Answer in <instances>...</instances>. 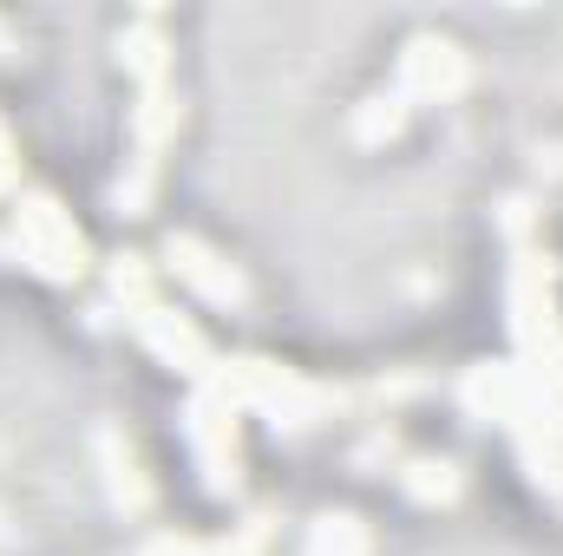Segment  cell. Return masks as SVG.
Returning a JSON list of instances; mask_svg holds the SVG:
<instances>
[{"instance_id": "cell-1", "label": "cell", "mask_w": 563, "mask_h": 556, "mask_svg": "<svg viewBox=\"0 0 563 556\" xmlns=\"http://www.w3.org/2000/svg\"><path fill=\"white\" fill-rule=\"evenodd\" d=\"M236 393L223 374L203 380V393L190 400V445H197V465H203V485L210 491H230L236 485Z\"/></svg>"}, {"instance_id": "cell-2", "label": "cell", "mask_w": 563, "mask_h": 556, "mask_svg": "<svg viewBox=\"0 0 563 556\" xmlns=\"http://www.w3.org/2000/svg\"><path fill=\"white\" fill-rule=\"evenodd\" d=\"M13 236H20V256H26L40 276L66 281V276L86 269V243H79V230L59 216L53 197H20V210H13Z\"/></svg>"}, {"instance_id": "cell-3", "label": "cell", "mask_w": 563, "mask_h": 556, "mask_svg": "<svg viewBox=\"0 0 563 556\" xmlns=\"http://www.w3.org/2000/svg\"><path fill=\"white\" fill-rule=\"evenodd\" d=\"M465 79H472V66H465V53L452 40H413L407 59H400V99L445 105V99L465 92Z\"/></svg>"}, {"instance_id": "cell-4", "label": "cell", "mask_w": 563, "mask_h": 556, "mask_svg": "<svg viewBox=\"0 0 563 556\" xmlns=\"http://www.w3.org/2000/svg\"><path fill=\"white\" fill-rule=\"evenodd\" d=\"M511 327H518V341H525V347H551V341H558V314H551V269H544L538 256H525V263H518V276H511Z\"/></svg>"}, {"instance_id": "cell-5", "label": "cell", "mask_w": 563, "mask_h": 556, "mask_svg": "<svg viewBox=\"0 0 563 556\" xmlns=\"http://www.w3.org/2000/svg\"><path fill=\"white\" fill-rule=\"evenodd\" d=\"M164 256H170L177 281H190V288H197L203 301H217V308H236V301L250 294L243 276H236L223 256H210V249H203V243H190V236H170V249H164Z\"/></svg>"}, {"instance_id": "cell-6", "label": "cell", "mask_w": 563, "mask_h": 556, "mask_svg": "<svg viewBox=\"0 0 563 556\" xmlns=\"http://www.w3.org/2000/svg\"><path fill=\"white\" fill-rule=\"evenodd\" d=\"M139 334H144V347H151L157 360H170L177 374H210V347H203V334H197L190 321H177V314L139 301Z\"/></svg>"}, {"instance_id": "cell-7", "label": "cell", "mask_w": 563, "mask_h": 556, "mask_svg": "<svg viewBox=\"0 0 563 556\" xmlns=\"http://www.w3.org/2000/svg\"><path fill=\"white\" fill-rule=\"evenodd\" d=\"M301 556H367V531H361V518H321L314 531H308V551Z\"/></svg>"}, {"instance_id": "cell-8", "label": "cell", "mask_w": 563, "mask_h": 556, "mask_svg": "<svg viewBox=\"0 0 563 556\" xmlns=\"http://www.w3.org/2000/svg\"><path fill=\"white\" fill-rule=\"evenodd\" d=\"M170 132H177V99H170L164 86H144V105H139V138H144V151H157Z\"/></svg>"}, {"instance_id": "cell-9", "label": "cell", "mask_w": 563, "mask_h": 556, "mask_svg": "<svg viewBox=\"0 0 563 556\" xmlns=\"http://www.w3.org/2000/svg\"><path fill=\"white\" fill-rule=\"evenodd\" d=\"M407 491H413L420 504H452V498H459V471L420 458V465H407Z\"/></svg>"}, {"instance_id": "cell-10", "label": "cell", "mask_w": 563, "mask_h": 556, "mask_svg": "<svg viewBox=\"0 0 563 556\" xmlns=\"http://www.w3.org/2000/svg\"><path fill=\"white\" fill-rule=\"evenodd\" d=\"M125 66L139 73L144 86H164V40H157L151 26H139V33H125Z\"/></svg>"}, {"instance_id": "cell-11", "label": "cell", "mask_w": 563, "mask_h": 556, "mask_svg": "<svg viewBox=\"0 0 563 556\" xmlns=\"http://www.w3.org/2000/svg\"><path fill=\"white\" fill-rule=\"evenodd\" d=\"M354 132H361V138H394V132H400V99H374Z\"/></svg>"}, {"instance_id": "cell-12", "label": "cell", "mask_w": 563, "mask_h": 556, "mask_svg": "<svg viewBox=\"0 0 563 556\" xmlns=\"http://www.w3.org/2000/svg\"><path fill=\"white\" fill-rule=\"evenodd\" d=\"M197 556H263V531H236V537H223V544H210Z\"/></svg>"}, {"instance_id": "cell-13", "label": "cell", "mask_w": 563, "mask_h": 556, "mask_svg": "<svg viewBox=\"0 0 563 556\" xmlns=\"http://www.w3.org/2000/svg\"><path fill=\"white\" fill-rule=\"evenodd\" d=\"M0 53H13V40H7V20H0Z\"/></svg>"}]
</instances>
